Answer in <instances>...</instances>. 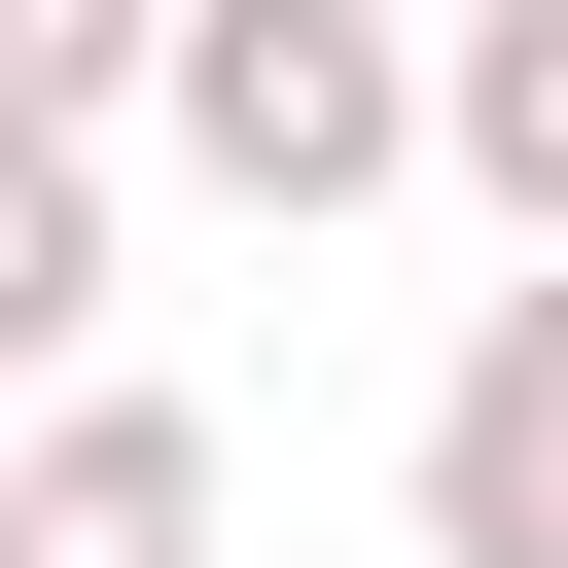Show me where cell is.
Wrapping results in <instances>:
<instances>
[{"mask_svg":"<svg viewBox=\"0 0 568 568\" xmlns=\"http://www.w3.org/2000/svg\"><path fill=\"white\" fill-rule=\"evenodd\" d=\"M142 36H178V0H0V142H106V106H142Z\"/></svg>","mask_w":568,"mask_h":568,"instance_id":"obj_6","label":"cell"},{"mask_svg":"<svg viewBox=\"0 0 568 568\" xmlns=\"http://www.w3.org/2000/svg\"><path fill=\"white\" fill-rule=\"evenodd\" d=\"M142 142H178L213 213L320 248V213L426 178V36H390V0H178V36H142Z\"/></svg>","mask_w":568,"mask_h":568,"instance_id":"obj_1","label":"cell"},{"mask_svg":"<svg viewBox=\"0 0 568 568\" xmlns=\"http://www.w3.org/2000/svg\"><path fill=\"white\" fill-rule=\"evenodd\" d=\"M106 355V142H0V390Z\"/></svg>","mask_w":568,"mask_h":568,"instance_id":"obj_5","label":"cell"},{"mask_svg":"<svg viewBox=\"0 0 568 568\" xmlns=\"http://www.w3.org/2000/svg\"><path fill=\"white\" fill-rule=\"evenodd\" d=\"M426 178H462L497 248H568V0H462V36H426Z\"/></svg>","mask_w":568,"mask_h":568,"instance_id":"obj_4","label":"cell"},{"mask_svg":"<svg viewBox=\"0 0 568 568\" xmlns=\"http://www.w3.org/2000/svg\"><path fill=\"white\" fill-rule=\"evenodd\" d=\"M426 568H568V248L426 355Z\"/></svg>","mask_w":568,"mask_h":568,"instance_id":"obj_2","label":"cell"},{"mask_svg":"<svg viewBox=\"0 0 568 568\" xmlns=\"http://www.w3.org/2000/svg\"><path fill=\"white\" fill-rule=\"evenodd\" d=\"M0 568H213V426H178V390H36Z\"/></svg>","mask_w":568,"mask_h":568,"instance_id":"obj_3","label":"cell"}]
</instances>
